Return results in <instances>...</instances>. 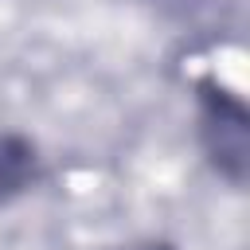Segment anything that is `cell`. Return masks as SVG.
Instances as JSON below:
<instances>
[{
  "instance_id": "7a4b0ae2",
  "label": "cell",
  "mask_w": 250,
  "mask_h": 250,
  "mask_svg": "<svg viewBox=\"0 0 250 250\" xmlns=\"http://www.w3.org/2000/svg\"><path fill=\"white\" fill-rule=\"evenodd\" d=\"M39 176V156L35 145L12 129H0V207L23 195Z\"/></svg>"
},
{
  "instance_id": "6da1fadb",
  "label": "cell",
  "mask_w": 250,
  "mask_h": 250,
  "mask_svg": "<svg viewBox=\"0 0 250 250\" xmlns=\"http://www.w3.org/2000/svg\"><path fill=\"white\" fill-rule=\"evenodd\" d=\"M199 137H203V148L215 160V168L230 184H242V168H246V109L215 78L199 82Z\"/></svg>"
},
{
  "instance_id": "3957f363",
  "label": "cell",
  "mask_w": 250,
  "mask_h": 250,
  "mask_svg": "<svg viewBox=\"0 0 250 250\" xmlns=\"http://www.w3.org/2000/svg\"><path fill=\"white\" fill-rule=\"evenodd\" d=\"M121 250H172V246H164V242H148V246H121Z\"/></svg>"
}]
</instances>
